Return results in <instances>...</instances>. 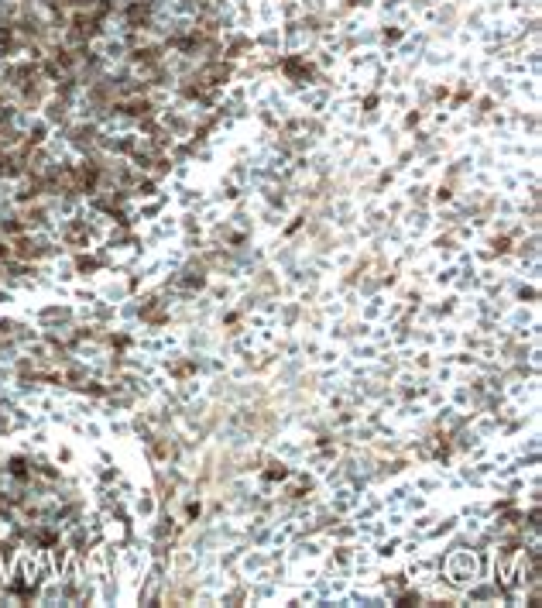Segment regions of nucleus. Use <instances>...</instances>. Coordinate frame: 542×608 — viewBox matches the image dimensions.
I'll return each mask as SVG.
<instances>
[{
    "instance_id": "9",
    "label": "nucleus",
    "mask_w": 542,
    "mask_h": 608,
    "mask_svg": "<svg viewBox=\"0 0 542 608\" xmlns=\"http://www.w3.org/2000/svg\"><path fill=\"white\" fill-rule=\"evenodd\" d=\"M76 268H80L83 275H90V272H96V268H100V261H96V258H86V255H83V258H76Z\"/></svg>"
},
{
    "instance_id": "1",
    "label": "nucleus",
    "mask_w": 542,
    "mask_h": 608,
    "mask_svg": "<svg viewBox=\"0 0 542 608\" xmlns=\"http://www.w3.org/2000/svg\"><path fill=\"white\" fill-rule=\"evenodd\" d=\"M45 255H52V244H48V241H38V237H31L28 230L17 234V237H10V258H17V261H38V258H45Z\"/></svg>"
},
{
    "instance_id": "3",
    "label": "nucleus",
    "mask_w": 542,
    "mask_h": 608,
    "mask_svg": "<svg viewBox=\"0 0 542 608\" xmlns=\"http://www.w3.org/2000/svg\"><path fill=\"white\" fill-rule=\"evenodd\" d=\"M59 543H62V536H59V529L48 526V522H35V526L28 529V546H31V550H52V546H59Z\"/></svg>"
},
{
    "instance_id": "6",
    "label": "nucleus",
    "mask_w": 542,
    "mask_h": 608,
    "mask_svg": "<svg viewBox=\"0 0 542 608\" xmlns=\"http://www.w3.org/2000/svg\"><path fill=\"white\" fill-rule=\"evenodd\" d=\"M227 76H230V69H227L223 62H209V66H203V69H199V83H209V86L227 83Z\"/></svg>"
},
{
    "instance_id": "4",
    "label": "nucleus",
    "mask_w": 542,
    "mask_h": 608,
    "mask_svg": "<svg viewBox=\"0 0 542 608\" xmlns=\"http://www.w3.org/2000/svg\"><path fill=\"white\" fill-rule=\"evenodd\" d=\"M14 481H21V485H31V478H35V468H31V457H21V454H14L10 461H7V468H3Z\"/></svg>"
},
{
    "instance_id": "10",
    "label": "nucleus",
    "mask_w": 542,
    "mask_h": 608,
    "mask_svg": "<svg viewBox=\"0 0 542 608\" xmlns=\"http://www.w3.org/2000/svg\"><path fill=\"white\" fill-rule=\"evenodd\" d=\"M83 392H90V396H96V399H100V396H106V389H103L100 382H90V385H83Z\"/></svg>"
},
{
    "instance_id": "8",
    "label": "nucleus",
    "mask_w": 542,
    "mask_h": 608,
    "mask_svg": "<svg viewBox=\"0 0 542 608\" xmlns=\"http://www.w3.org/2000/svg\"><path fill=\"white\" fill-rule=\"evenodd\" d=\"M120 113H127V117H148V113H151V103L148 100H127V103H120Z\"/></svg>"
},
{
    "instance_id": "2",
    "label": "nucleus",
    "mask_w": 542,
    "mask_h": 608,
    "mask_svg": "<svg viewBox=\"0 0 542 608\" xmlns=\"http://www.w3.org/2000/svg\"><path fill=\"white\" fill-rule=\"evenodd\" d=\"M59 237H62V244H66V248H90V227H86V220H83V217L66 220V223L59 227Z\"/></svg>"
},
{
    "instance_id": "5",
    "label": "nucleus",
    "mask_w": 542,
    "mask_h": 608,
    "mask_svg": "<svg viewBox=\"0 0 542 608\" xmlns=\"http://www.w3.org/2000/svg\"><path fill=\"white\" fill-rule=\"evenodd\" d=\"M124 17H127V28H144L148 17H151V3L148 0H134V3H127Z\"/></svg>"
},
{
    "instance_id": "7",
    "label": "nucleus",
    "mask_w": 542,
    "mask_h": 608,
    "mask_svg": "<svg viewBox=\"0 0 542 608\" xmlns=\"http://www.w3.org/2000/svg\"><path fill=\"white\" fill-rule=\"evenodd\" d=\"M24 230H28V227H24L21 213H10V217L0 220V234H7V237H17V234H24Z\"/></svg>"
},
{
    "instance_id": "11",
    "label": "nucleus",
    "mask_w": 542,
    "mask_h": 608,
    "mask_svg": "<svg viewBox=\"0 0 542 608\" xmlns=\"http://www.w3.org/2000/svg\"><path fill=\"white\" fill-rule=\"evenodd\" d=\"M0 261H10V241H0Z\"/></svg>"
}]
</instances>
